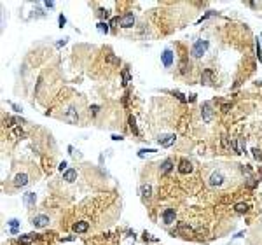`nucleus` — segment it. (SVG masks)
<instances>
[{"mask_svg":"<svg viewBox=\"0 0 262 245\" xmlns=\"http://www.w3.org/2000/svg\"><path fill=\"white\" fill-rule=\"evenodd\" d=\"M208 40H198L194 46H192L191 49V54L194 56V58H201L204 53H206V49H208Z\"/></svg>","mask_w":262,"mask_h":245,"instance_id":"f257e3e1","label":"nucleus"},{"mask_svg":"<svg viewBox=\"0 0 262 245\" xmlns=\"http://www.w3.org/2000/svg\"><path fill=\"white\" fill-rule=\"evenodd\" d=\"M63 119L67 121V123H70V125H77L79 114H77V110L74 107H68L67 110H65V114H63Z\"/></svg>","mask_w":262,"mask_h":245,"instance_id":"f03ea898","label":"nucleus"},{"mask_svg":"<svg viewBox=\"0 0 262 245\" xmlns=\"http://www.w3.org/2000/svg\"><path fill=\"white\" fill-rule=\"evenodd\" d=\"M208 184H210L212 187H220V186L224 184V175L220 174V172H213V174L210 175Z\"/></svg>","mask_w":262,"mask_h":245,"instance_id":"7ed1b4c3","label":"nucleus"},{"mask_svg":"<svg viewBox=\"0 0 262 245\" xmlns=\"http://www.w3.org/2000/svg\"><path fill=\"white\" fill-rule=\"evenodd\" d=\"M201 116H203V121L204 123H210L213 119V110H212V105L208 102L203 103V110H201Z\"/></svg>","mask_w":262,"mask_h":245,"instance_id":"20e7f679","label":"nucleus"},{"mask_svg":"<svg viewBox=\"0 0 262 245\" xmlns=\"http://www.w3.org/2000/svg\"><path fill=\"white\" fill-rule=\"evenodd\" d=\"M31 224L35 228H45L49 224V217L44 214H40V215H35V217L31 219Z\"/></svg>","mask_w":262,"mask_h":245,"instance_id":"39448f33","label":"nucleus"},{"mask_svg":"<svg viewBox=\"0 0 262 245\" xmlns=\"http://www.w3.org/2000/svg\"><path fill=\"white\" fill-rule=\"evenodd\" d=\"M178 172L183 174V175L191 174L192 172V163L189 159H180V163H178Z\"/></svg>","mask_w":262,"mask_h":245,"instance_id":"423d86ee","label":"nucleus"},{"mask_svg":"<svg viewBox=\"0 0 262 245\" xmlns=\"http://www.w3.org/2000/svg\"><path fill=\"white\" fill-rule=\"evenodd\" d=\"M161 60H163V65H164V67H171V65H173V53H171L169 49H164L163 54H161Z\"/></svg>","mask_w":262,"mask_h":245,"instance_id":"0eeeda50","label":"nucleus"},{"mask_svg":"<svg viewBox=\"0 0 262 245\" xmlns=\"http://www.w3.org/2000/svg\"><path fill=\"white\" fill-rule=\"evenodd\" d=\"M175 217H177V214H175L173 208H166L164 212H163V221H164V224H173Z\"/></svg>","mask_w":262,"mask_h":245,"instance_id":"6e6552de","label":"nucleus"},{"mask_svg":"<svg viewBox=\"0 0 262 245\" xmlns=\"http://www.w3.org/2000/svg\"><path fill=\"white\" fill-rule=\"evenodd\" d=\"M121 27L122 28H131L135 25V16L133 14H124V16H122V18H121Z\"/></svg>","mask_w":262,"mask_h":245,"instance_id":"1a4fd4ad","label":"nucleus"},{"mask_svg":"<svg viewBox=\"0 0 262 245\" xmlns=\"http://www.w3.org/2000/svg\"><path fill=\"white\" fill-rule=\"evenodd\" d=\"M177 233H178V235H185V236L194 235L192 228L189 226V224H185V223H180V224H178V226H177Z\"/></svg>","mask_w":262,"mask_h":245,"instance_id":"9d476101","label":"nucleus"},{"mask_svg":"<svg viewBox=\"0 0 262 245\" xmlns=\"http://www.w3.org/2000/svg\"><path fill=\"white\" fill-rule=\"evenodd\" d=\"M28 184V175L26 174H18L14 177V186L16 187H25Z\"/></svg>","mask_w":262,"mask_h":245,"instance_id":"9b49d317","label":"nucleus"},{"mask_svg":"<svg viewBox=\"0 0 262 245\" xmlns=\"http://www.w3.org/2000/svg\"><path fill=\"white\" fill-rule=\"evenodd\" d=\"M173 144H175V135L173 133L164 135V137L159 138V145L161 147H169V145H173Z\"/></svg>","mask_w":262,"mask_h":245,"instance_id":"f8f14e48","label":"nucleus"},{"mask_svg":"<svg viewBox=\"0 0 262 245\" xmlns=\"http://www.w3.org/2000/svg\"><path fill=\"white\" fill-rule=\"evenodd\" d=\"M39 238V235L37 233H28V235H21L18 238V242L19 243H23V245H26V243H31L33 240H37Z\"/></svg>","mask_w":262,"mask_h":245,"instance_id":"ddd939ff","label":"nucleus"},{"mask_svg":"<svg viewBox=\"0 0 262 245\" xmlns=\"http://www.w3.org/2000/svg\"><path fill=\"white\" fill-rule=\"evenodd\" d=\"M75 179H77V170H74V168H68L63 174V180H67V182H74Z\"/></svg>","mask_w":262,"mask_h":245,"instance_id":"4468645a","label":"nucleus"},{"mask_svg":"<svg viewBox=\"0 0 262 245\" xmlns=\"http://www.w3.org/2000/svg\"><path fill=\"white\" fill-rule=\"evenodd\" d=\"M88 228H89V224L86 223V221H79V223L74 224V231L75 233H86L88 231Z\"/></svg>","mask_w":262,"mask_h":245,"instance_id":"2eb2a0df","label":"nucleus"},{"mask_svg":"<svg viewBox=\"0 0 262 245\" xmlns=\"http://www.w3.org/2000/svg\"><path fill=\"white\" fill-rule=\"evenodd\" d=\"M212 79H213V72L204 70L203 76H201V84H212Z\"/></svg>","mask_w":262,"mask_h":245,"instance_id":"dca6fc26","label":"nucleus"},{"mask_svg":"<svg viewBox=\"0 0 262 245\" xmlns=\"http://www.w3.org/2000/svg\"><path fill=\"white\" fill-rule=\"evenodd\" d=\"M171 168H173V161H171V159H164V163L161 165V174H163V175L169 174Z\"/></svg>","mask_w":262,"mask_h":245,"instance_id":"f3484780","label":"nucleus"},{"mask_svg":"<svg viewBox=\"0 0 262 245\" xmlns=\"http://www.w3.org/2000/svg\"><path fill=\"white\" fill-rule=\"evenodd\" d=\"M35 200H37V196H35V193H26V194L23 196V201L26 203L28 207H31V205H35Z\"/></svg>","mask_w":262,"mask_h":245,"instance_id":"a211bd4d","label":"nucleus"},{"mask_svg":"<svg viewBox=\"0 0 262 245\" xmlns=\"http://www.w3.org/2000/svg\"><path fill=\"white\" fill-rule=\"evenodd\" d=\"M248 208H250L248 203H236V205H234V210L238 212V214H246Z\"/></svg>","mask_w":262,"mask_h":245,"instance_id":"6ab92c4d","label":"nucleus"},{"mask_svg":"<svg viewBox=\"0 0 262 245\" xmlns=\"http://www.w3.org/2000/svg\"><path fill=\"white\" fill-rule=\"evenodd\" d=\"M105 61L110 63V65H117V67L121 65V60L117 58V56H114V54H107V56H105Z\"/></svg>","mask_w":262,"mask_h":245,"instance_id":"aec40b11","label":"nucleus"},{"mask_svg":"<svg viewBox=\"0 0 262 245\" xmlns=\"http://www.w3.org/2000/svg\"><path fill=\"white\" fill-rule=\"evenodd\" d=\"M128 123H129V130H131V133L138 135V128H136V119H135L133 116H129Z\"/></svg>","mask_w":262,"mask_h":245,"instance_id":"412c9836","label":"nucleus"},{"mask_svg":"<svg viewBox=\"0 0 262 245\" xmlns=\"http://www.w3.org/2000/svg\"><path fill=\"white\" fill-rule=\"evenodd\" d=\"M140 193H142V196H145V198H149V196H150V193H152V187H150V184H143V186L140 187Z\"/></svg>","mask_w":262,"mask_h":245,"instance_id":"4be33fe9","label":"nucleus"},{"mask_svg":"<svg viewBox=\"0 0 262 245\" xmlns=\"http://www.w3.org/2000/svg\"><path fill=\"white\" fill-rule=\"evenodd\" d=\"M110 25H108V23H105V21H100L98 23V32H100V33H108V30H110Z\"/></svg>","mask_w":262,"mask_h":245,"instance_id":"5701e85b","label":"nucleus"},{"mask_svg":"<svg viewBox=\"0 0 262 245\" xmlns=\"http://www.w3.org/2000/svg\"><path fill=\"white\" fill-rule=\"evenodd\" d=\"M129 81H131V76H129V70L128 68H124L122 70V86H128Z\"/></svg>","mask_w":262,"mask_h":245,"instance_id":"b1692460","label":"nucleus"},{"mask_svg":"<svg viewBox=\"0 0 262 245\" xmlns=\"http://www.w3.org/2000/svg\"><path fill=\"white\" fill-rule=\"evenodd\" d=\"M96 14H98V18L102 19V21L107 23V18H108V11H107V9H103V7H102V9H98Z\"/></svg>","mask_w":262,"mask_h":245,"instance_id":"393cba45","label":"nucleus"},{"mask_svg":"<svg viewBox=\"0 0 262 245\" xmlns=\"http://www.w3.org/2000/svg\"><path fill=\"white\" fill-rule=\"evenodd\" d=\"M143 240H149V242H159V240H157V238H154V236H150V235H149V233H147V231H143Z\"/></svg>","mask_w":262,"mask_h":245,"instance_id":"a878e982","label":"nucleus"},{"mask_svg":"<svg viewBox=\"0 0 262 245\" xmlns=\"http://www.w3.org/2000/svg\"><path fill=\"white\" fill-rule=\"evenodd\" d=\"M18 224H19V221H18V219H11V221H9L11 229H18Z\"/></svg>","mask_w":262,"mask_h":245,"instance_id":"bb28decb","label":"nucleus"},{"mask_svg":"<svg viewBox=\"0 0 262 245\" xmlns=\"http://www.w3.org/2000/svg\"><path fill=\"white\" fill-rule=\"evenodd\" d=\"M150 152H155V151H154V149H142V151L138 152V156H140V158H143L145 154H150Z\"/></svg>","mask_w":262,"mask_h":245,"instance_id":"cd10ccee","label":"nucleus"},{"mask_svg":"<svg viewBox=\"0 0 262 245\" xmlns=\"http://www.w3.org/2000/svg\"><path fill=\"white\" fill-rule=\"evenodd\" d=\"M12 135H14V137H25V131H23L21 128H14Z\"/></svg>","mask_w":262,"mask_h":245,"instance_id":"c85d7f7f","label":"nucleus"},{"mask_svg":"<svg viewBox=\"0 0 262 245\" xmlns=\"http://www.w3.org/2000/svg\"><path fill=\"white\" fill-rule=\"evenodd\" d=\"M58 23H60V27H65V25H67V18H65V16H63V14H60L58 16Z\"/></svg>","mask_w":262,"mask_h":245,"instance_id":"c756f323","label":"nucleus"},{"mask_svg":"<svg viewBox=\"0 0 262 245\" xmlns=\"http://www.w3.org/2000/svg\"><path fill=\"white\" fill-rule=\"evenodd\" d=\"M89 110H91V114H93V116H96L98 112H100V105H91V109H89Z\"/></svg>","mask_w":262,"mask_h":245,"instance_id":"7c9ffc66","label":"nucleus"},{"mask_svg":"<svg viewBox=\"0 0 262 245\" xmlns=\"http://www.w3.org/2000/svg\"><path fill=\"white\" fill-rule=\"evenodd\" d=\"M253 158H255V159H262V154H260V151H259V149H253Z\"/></svg>","mask_w":262,"mask_h":245,"instance_id":"2f4dec72","label":"nucleus"},{"mask_svg":"<svg viewBox=\"0 0 262 245\" xmlns=\"http://www.w3.org/2000/svg\"><path fill=\"white\" fill-rule=\"evenodd\" d=\"M255 47H257V56H259V60H260V56H262V51H260V46H259V39H257V44H255Z\"/></svg>","mask_w":262,"mask_h":245,"instance_id":"473e14b6","label":"nucleus"},{"mask_svg":"<svg viewBox=\"0 0 262 245\" xmlns=\"http://www.w3.org/2000/svg\"><path fill=\"white\" fill-rule=\"evenodd\" d=\"M175 95H177V96H178V100H180V102H187V98L183 96L182 93H178V91H177V93H175Z\"/></svg>","mask_w":262,"mask_h":245,"instance_id":"72a5a7b5","label":"nucleus"},{"mask_svg":"<svg viewBox=\"0 0 262 245\" xmlns=\"http://www.w3.org/2000/svg\"><path fill=\"white\" fill-rule=\"evenodd\" d=\"M119 21H121L119 18H112V21H110V27H116V25H117Z\"/></svg>","mask_w":262,"mask_h":245,"instance_id":"f704fd0d","label":"nucleus"},{"mask_svg":"<svg viewBox=\"0 0 262 245\" xmlns=\"http://www.w3.org/2000/svg\"><path fill=\"white\" fill-rule=\"evenodd\" d=\"M229 109H231L229 103H224V105H222V112H229Z\"/></svg>","mask_w":262,"mask_h":245,"instance_id":"c9c22d12","label":"nucleus"},{"mask_svg":"<svg viewBox=\"0 0 262 245\" xmlns=\"http://www.w3.org/2000/svg\"><path fill=\"white\" fill-rule=\"evenodd\" d=\"M122 138H124L122 135H112V140H116V142L117 140H122Z\"/></svg>","mask_w":262,"mask_h":245,"instance_id":"e433bc0d","label":"nucleus"},{"mask_svg":"<svg viewBox=\"0 0 262 245\" xmlns=\"http://www.w3.org/2000/svg\"><path fill=\"white\" fill-rule=\"evenodd\" d=\"M60 170H65V172H67V163H65V161H63V163H60Z\"/></svg>","mask_w":262,"mask_h":245,"instance_id":"4c0bfd02","label":"nucleus"},{"mask_svg":"<svg viewBox=\"0 0 262 245\" xmlns=\"http://www.w3.org/2000/svg\"><path fill=\"white\" fill-rule=\"evenodd\" d=\"M75 240V236H67V238H61V242H72Z\"/></svg>","mask_w":262,"mask_h":245,"instance_id":"58836bf2","label":"nucleus"},{"mask_svg":"<svg viewBox=\"0 0 262 245\" xmlns=\"http://www.w3.org/2000/svg\"><path fill=\"white\" fill-rule=\"evenodd\" d=\"M45 7H49V9H53V7H54V2H45Z\"/></svg>","mask_w":262,"mask_h":245,"instance_id":"ea45409f","label":"nucleus"},{"mask_svg":"<svg viewBox=\"0 0 262 245\" xmlns=\"http://www.w3.org/2000/svg\"><path fill=\"white\" fill-rule=\"evenodd\" d=\"M65 44H67V39H63V40H60V42H58V47H61V46H65Z\"/></svg>","mask_w":262,"mask_h":245,"instance_id":"a19ab883","label":"nucleus"},{"mask_svg":"<svg viewBox=\"0 0 262 245\" xmlns=\"http://www.w3.org/2000/svg\"><path fill=\"white\" fill-rule=\"evenodd\" d=\"M11 105H12V109H14V110H16V112H21V109H19L18 105H14V103H11Z\"/></svg>","mask_w":262,"mask_h":245,"instance_id":"79ce46f5","label":"nucleus"}]
</instances>
